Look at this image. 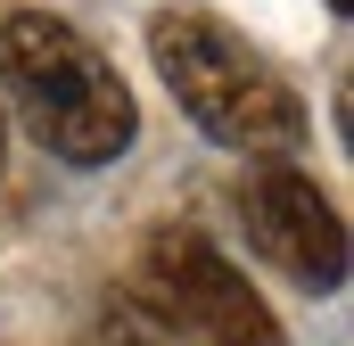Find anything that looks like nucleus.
Instances as JSON below:
<instances>
[{
    "instance_id": "f257e3e1",
    "label": "nucleus",
    "mask_w": 354,
    "mask_h": 346,
    "mask_svg": "<svg viewBox=\"0 0 354 346\" xmlns=\"http://www.w3.org/2000/svg\"><path fill=\"white\" fill-rule=\"evenodd\" d=\"M0 91L25 116V132L66 165H115L140 132V107L107 50L50 8H17L0 25Z\"/></svg>"
},
{
    "instance_id": "f03ea898",
    "label": "nucleus",
    "mask_w": 354,
    "mask_h": 346,
    "mask_svg": "<svg viewBox=\"0 0 354 346\" xmlns=\"http://www.w3.org/2000/svg\"><path fill=\"white\" fill-rule=\"evenodd\" d=\"M149 58H157L165 91L189 107L198 132H214V140L239 149V157H272V165L297 157L305 107H297L288 75L272 66L264 50H248L223 17H206V8H165V17L149 25Z\"/></svg>"
},
{
    "instance_id": "7ed1b4c3",
    "label": "nucleus",
    "mask_w": 354,
    "mask_h": 346,
    "mask_svg": "<svg viewBox=\"0 0 354 346\" xmlns=\"http://www.w3.org/2000/svg\"><path fill=\"white\" fill-rule=\"evenodd\" d=\"M124 305L165 346H288L280 313L248 289V272L206 231H157L132 256V297Z\"/></svg>"
},
{
    "instance_id": "20e7f679",
    "label": "nucleus",
    "mask_w": 354,
    "mask_h": 346,
    "mask_svg": "<svg viewBox=\"0 0 354 346\" xmlns=\"http://www.w3.org/2000/svg\"><path fill=\"white\" fill-rule=\"evenodd\" d=\"M239 223H248V239H256L288 280H305L313 297H330V289L346 280V223H338L330 190L305 181L297 165H256L248 173V181H239Z\"/></svg>"
},
{
    "instance_id": "39448f33",
    "label": "nucleus",
    "mask_w": 354,
    "mask_h": 346,
    "mask_svg": "<svg viewBox=\"0 0 354 346\" xmlns=\"http://www.w3.org/2000/svg\"><path fill=\"white\" fill-rule=\"evenodd\" d=\"M75 346H165V338H157V330L115 297V305H99V313L83 322V338H75Z\"/></svg>"
},
{
    "instance_id": "423d86ee",
    "label": "nucleus",
    "mask_w": 354,
    "mask_h": 346,
    "mask_svg": "<svg viewBox=\"0 0 354 346\" xmlns=\"http://www.w3.org/2000/svg\"><path fill=\"white\" fill-rule=\"evenodd\" d=\"M330 8H346V0H330Z\"/></svg>"
}]
</instances>
